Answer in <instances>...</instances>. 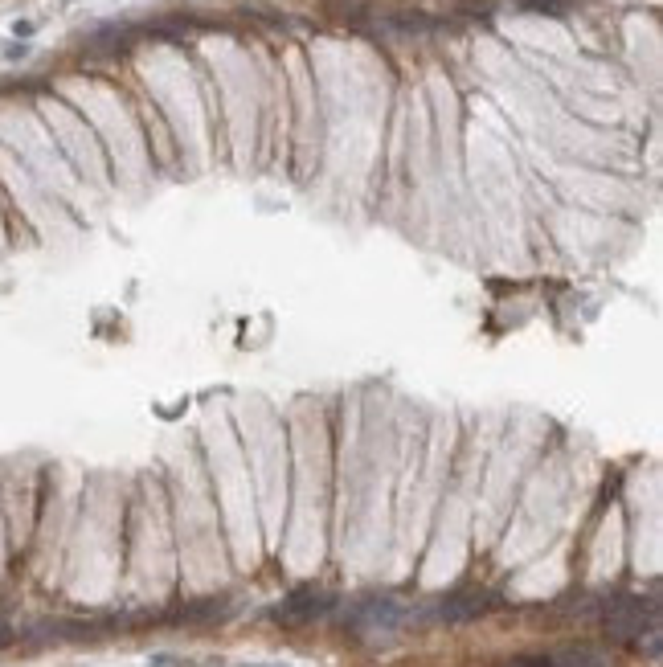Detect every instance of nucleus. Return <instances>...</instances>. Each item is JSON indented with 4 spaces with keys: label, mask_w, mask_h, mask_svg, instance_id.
<instances>
[{
    "label": "nucleus",
    "mask_w": 663,
    "mask_h": 667,
    "mask_svg": "<svg viewBox=\"0 0 663 667\" xmlns=\"http://www.w3.org/2000/svg\"><path fill=\"white\" fill-rule=\"evenodd\" d=\"M410 618H414V610L406 602H397L393 594H369V598H361L357 606L348 610L344 627L352 635H389L397 627H406Z\"/></svg>",
    "instance_id": "f257e3e1"
},
{
    "label": "nucleus",
    "mask_w": 663,
    "mask_h": 667,
    "mask_svg": "<svg viewBox=\"0 0 663 667\" xmlns=\"http://www.w3.org/2000/svg\"><path fill=\"white\" fill-rule=\"evenodd\" d=\"M500 598L492 590H483V586H471V590H455L442 598L426 618L430 622H451V627H459V622H471V618H483Z\"/></svg>",
    "instance_id": "f03ea898"
},
{
    "label": "nucleus",
    "mask_w": 663,
    "mask_h": 667,
    "mask_svg": "<svg viewBox=\"0 0 663 667\" xmlns=\"http://www.w3.org/2000/svg\"><path fill=\"white\" fill-rule=\"evenodd\" d=\"M332 606H336V594L316 590V586H303V590L287 594V598L275 606V618L283 622V627H307V622L324 618Z\"/></svg>",
    "instance_id": "7ed1b4c3"
},
{
    "label": "nucleus",
    "mask_w": 663,
    "mask_h": 667,
    "mask_svg": "<svg viewBox=\"0 0 663 667\" xmlns=\"http://www.w3.org/2000/svg\"><path fill=\"white\" fill-rule=\"evenodd\" d=\"M557 667H614L606 651L590 647V643H578V647H565L561 655H553Z\"/></svg>",
    "instance_id": "20e7f679"
},
{
    "label": "nucleus",
    "mask_w": 663,
    "mask_h": 667,
    "mask_svg": "<svg viewBox=\"0 0 663 667\" xmlns=\"http://www.w3.org/2000/svg\"><path fill=\"white\" fill-rule=\"evenodd\" d=\"M508 667H557L549 655H520V659H512Z\"/></svg>",
    "instance_id": "39448f33"
},
{
    "label": "nucleus",
    "mask_w": 663,
    "mask_h": 667,
    "mask_svg": "<svg viewBox=\"0 0 663 667\" xmlns=\"http://www.w3.org/2000/svg\"><path fill=\"white\" fill-rule=\"evenodd\" d=\"M148 667H193L189 659H176V655H152Z\"/></svg>",
    "instance_id": "423d86ee"
},
{
    "label": "nucleus",
    "mask_w": 663,
    "mask_h": 667,
    "mask_svg": "<svg viewBox=\"0 0 663 667\" xmlns=\"http://www.w3.org/2000/svg\"><path fill=\"white\" fill-rule=\"evenodd\" d=\"M9 643H13V627H9L5 618H0V647H9Z\"/></svg>",
    "instance_id": "0eeeda50"
},
{
    "label": "nucleus",
    "mask_w": 663,
    "mask_h": 667,
    "mask_svg": "<svg viewBox=\"0 0 663 667\" xmlns=\"http://www.w3.org/2000/svg\"><path fill=\"white\" fill-rule=\"evenodd\" d=\"M242 667H283V663H242Z\"/></svg>",
    "instance_id": "6e6552de"
}]
</instances>
